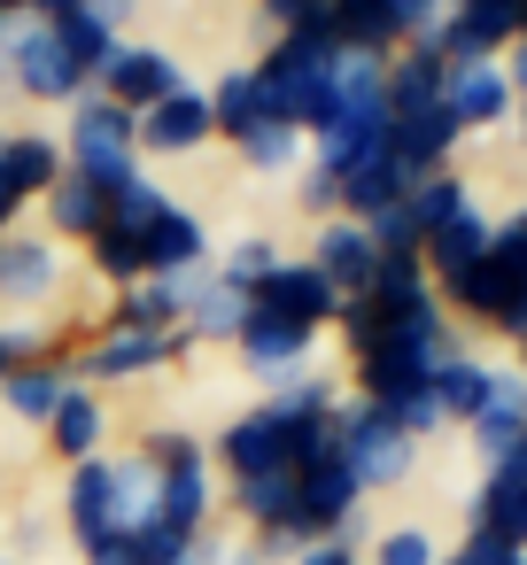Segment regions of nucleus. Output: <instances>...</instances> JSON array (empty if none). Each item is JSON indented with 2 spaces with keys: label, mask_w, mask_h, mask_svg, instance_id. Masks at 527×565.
Masks as SVG:
<instances>
[{
  "label": "nucleus",
  "mask_w": 527,
  "mask_h": 565,
  "mask_svg": "<svg viewBox=\"0 0 527 565\" xmlns=\"http://www.w3.org/2000/svg\"><path fill=\"white\" fill-rule=\"evenodd\" d=\"M249 310H256V302L210 271V287H202V295H194V310H187V341H194V349H202V341H225V349H233V333L249 326Z\"/></svg>",
  "instance_id": "2f4dec72"
},
{
  "label": "nucleus",
  "mask_w": 527,
  "mask_h": 565,
  "mask_svg": "<svg viewBox=\"0 0 527 565\" xmlns=\"http://www.w3.org/2000/svg\"><path fill=\"white\" fill-rule=\"evenodd\" d=\"M465 526L473 534H496L504 550H527V434L481 472V488L465 503Z\"/></svg>",
  "instance_id": "ddd939ff"
},
{
  "label": "nucleus",
  "mask_w": 527,
  "mask_h": 565,
  "mask_svg": "<svg viewBox=\"0 0 527 565\" xmlns=\"http://www.w3.org/2000/svg\"><path fill=\"white\" fill-rule=\"evenodd\" d=\"M512 557H527V550H504L496 534H473V526H465L457 550H442V565H512Z\"/></svg>",
  "instance_id": "ea45409f"
},
{
  "label": "nucleus",
  "mask_w": 527,
  "mask_h": 565,
  "mask_svg": "<svg viewBox=\"0 0 527 565\" xmlns=\"http://www.w3.org/2000/svg\"><path fill=\"white\" fill-rule=\"evenodd\" d=\"M334 63H341V40H334V9H326V17H310L303 32H272V47H264L249 71H256V86H264V109L310 140L318 117H326V102H334Z\"/></svg>",
  "instance_id": "f03ea898"
},
{
  "label": "nucleus",
  "mask_w": 527,
  "mask_h": 565,
  "mask_svg": "<svg viewBox=\"0 0 527 565\" xmlns=\"http://www.w3.org/2000/svg\"><path fill=\"white\" fill-rule=\"evenodd\" d=\"M71 163H63V140L55 132H9V140H0V179H9L24 202H48V186Z\"/></svg>",
  "instance_id": "cd10ccee"
},
{
  "label": "nucleus",
  "mask_w": 527,
  "mask_h": 565,
  "mask_svg": "<svg viewBox=\"0 0 527 565\" xmlns=\"http://www.w3.org/2000/svg\"><path fill=\"white\" fill-rule=\"evenodd\" d=\"M512 349H519V372H527V333H519V341H512Z\"/></svg>",
  "instance_id": "09e8293b"
},
{
  "label": "nucleus",
  "mask_w": 527,
  "mask_h": 565,
  "mask_svg": "<svg viewBox=\"0 0 527 565\" xmlns=\"http://www.w3.org/2000/svg\"><path fill=\"white\" fill-rule=\"evenodd\" d=\"M63 302V248L48 233H9L0 241V310L40 318Z\"/></svg>",
  "instance_id": "9b49d317"
},
{
  "label": "nucleus",
  "mask_w": 527,
  "mask_h": 565,
  "mask_svg": "<svg viewBox=\"0 0 527 565\" xmlns=\"http://www.w3.org/2000/svg\"><path fill=\"white\" fill-rule=\"evenodd\" d=\"M179 86H187V71H179V55H171V47H156V40H125V47H117V63L102 71V86H94V94H109L117 109H133V117H140V109L171 102Z\"/></svg>",
  "instance_id": "f3484780"
},
{
  "label": "nucleus",
  "mask_w": 527,
  "mask_h": 565,
  "mask_svg": "<svg viewBox=\"0 0 527 565\" xmlns=\"http://www.w3.org/2000/svg\"><path fill=\"white\" fill-rule=\"evenodd\" d=\"M55 40L71 47V63H78L94 86H102V71H109V63H117V47H125V32H109L94 9H71V17H55Z\"/></svg>",
  "instance_id": "473e14b6"
},
{
  "label": "nucleus",
  "mask_w": 527,
  "mask_h": 565,
  "mask_svg": "<svg viewBox=\"0 0 527 565\" xmlns=\"http://www.w3.org/2000/svg\"><path fill=\"white\" fill-rule=\"evenodd\" d=\"M295 565H365V557H357V534H326V542H303Z\"/></svg>",
  "instance_id": "a19ab883"
},
{
  "label": "nucleus",
  "mask_w": 527,
  "mask_h": 565,
  "mask_svg": "<svg viewBox=\"0 0 527 565\" xmlns=\"http://www.w3.org/2000/svg\"><path fill=\"white\" fill-rule=\"evenodd\" d=\"M403 210H411L419 241H434L457 210H473V186H465V171H434V179H419V186L403 194Z\"/></svg>",
  "instance_id": "72a5a7b5"
},
{
  "label": "nucleus",
  "mask_w": 527,
  "mask_h": 565,
  "mask_svg": "<svg viewBox=\"0 0 527 565\" xmlns=\"http://www.w3.org/2000/svg\"><path fill=\"white\" fill-rule=\"evenodd\" d=\"M0 86L24 94V102H40V109H71L78 94H94V78L71 63V47L55 40V24H48V17L0 32Z\"/></svg>",
  "instance_id": "423d86ee"
},
{
  "label": "nucleus",
  "mask_w": 527,
  "mask_h": 565,
  "mask_svg": "<svg viewBox=\"0 0 527 565\" xmlns=\"http://www.w3.org/2000/svg\"><path fill=\"white\" fill-rule=\"evenodd\" d=\"M488 241H496V217H488L481 202H473V210H457V217H450V225H442V233H434V241L419 248V264H426L434 295H442L450 279H465V271H473V264L488 256Z\"/></svg>",
  "instance_id": "b1692460"
},
{
  "label": "nucleus",
  "mask_w": 527,
  "mask_h": 565,
  "mask_svg": "<svg viewBox=\"0 0 527 565\" xmlns=\"http://www.w3.org/2000/svg\"><path fill=\"white\" fill-rule=\"evenodd\" d=\"M218 140V117H210V86H179L171 102L140 109V163H171V156H202Z\"/></svg>",
  "instance_id": "dca6fc26"
},
{
  "label": "nucleus",
  "mask_w": 527,
  "mask_h": 565,
  "mask_svg": "<svg viewBox=\"0 0 527 565\" xmlns=\"http://www.w3.org/2000/svg\"><path fill=\"white\" fill-rule=\"evenodd\" d=\"M249 302L272 310V318H287V326H303V333H326V326L341 318V295H334V279H326L310 256H280V264L256 279Z\"/></svg>",
  "instance_id": "f8f14e48"
},
{
  "label": "nucleus",
  "mask_w": 527,
  "mask_h": 565,
  "mask_svg": "<svg viewBox=\"0 0 527 565\" xmlns=\"http://www.w3.org/2000/svg\"><path fill=\"white\" fill-rule=\"evenodd\" d=\"M140 457L156 465V526L179 534V542H202L218 526V465H210V441L187 434V426H148L140 434Z\"/></svg>",
  "instance_id": "7ed1b4c3"
},
{
  "label": "nucleus",
  "mask_w": 527,
  "mask_h": 565,
  "mask_svg": "<svg viewBox=\"0 0 527 565\" xmlns=\"http://www.w3.org/2000/svg\"><path fill=\"white\" fill-rule=\"evenodd\" d=\"M218 565H264V557H256L249 542H233V550H218Z\"/></svg>",
  "instance_id": "49530a36"
},
{
  "label": "nucleus",
  "mask_w": 527,
  "mask_h": 565,
  "mask_svg": "<svg viewBox=\"0 0 527 565\" xmlns=\"http://www.w3.org/2000/svg\"><path fill=\"white\" fill-rule=\"evenodd\" d=\"M86 565H140V542L133 534H117V542H94V550H78Z\"/></svg>",
  "instance_id": "79ce46f5"
},
{
  "label": "nucleus",
  "mask_w": 527,
  "mask_h": 565,
  "mask_svg": "<svg viewBox=\"0 0 527 565\" xmlns=\"http://www.w3.org/2000/svg\"><path fill=\"white\" fill-rule=\"evenodd\" d=\"M473 434V449H481V465H496L519 434H527V387H519V372H496V395L481 403V418L465 426Z\"/></svg>",
  "instance_id": "7c9ffc66"
},
{
  "label": "nucleus",
  "mask_w": 527,
  "mask_h": 565,
  "mask_svg": "<svg viewBox=\"0 0 527 565\" xmlns=\"http://www.w3.org/2000/svg\"><path fill=\"white\" fill-rule=\"evenodd\" d=\"M380 411H388L411 441H426V434H442V426H450V418H442V403H434V387H411V395H396V403H380Z\"/></svg>",
  "instance_id": "4c0bfd02"
},
{
  "label": "nucleus",
  "mask_w": 527,
  "mask_h": 565,
  "mask_svg": "<svg viewBox=\"0 0 527 565\" xmlns=\"http://www.w3.org/2000/svg\"><path fill=\"white\" fill-rule=\"evenodd\" d=\"M202 287H210V264H202V271H148L140 287H117V295H109V326L187 333V310H194Z\"/></svg>",
  "instance_id": "4468645a"
},
{
  "label": "nucleus",
  "mask_w": 527,
  "mask_h": 565,
  "mask_svg": "<svg viewBox=\"0 0 527 565\" xmlns=\"http://www.w3.org/2000/svg\"><path fill=\"white\" fill-rule=\"evenodd\" d=\"M426 40L442 47V63H504L527 40V0H450Z\"/></svg>",
  "instance_id": "9d476101"
},
{
  "label": "nucleus",
  "mask_w": 527,
  "mask_h": 565,
  "mask_svg": "<svg viewBox=\"0 0 527 565\" xmlns=\"http://www.w3.org/2000/svg\"><path fill=\"white\" fill-rule=\"evenodd\" d=\"M334 449H341V465L357 472L365 495H372V488H403L411 465H419V441H411L380 403H365V395H341V411H334Z\"/></svg>",
  "instance_id": "0eeeda50"
},
{
  "label": "nucleus",
  "mask_w": 527,
  "mask_h": 565,
  "mask_svg": "<svg viewBox=\"0 0 527 565\" xmlns=\"http://www.w3.org/2000/svg\"><path fill=\"white\" fill-rule=\"evenodd\" d=\"M280 264V241H264V233H241L225 256H210V271L225 279V287H241V295H256V279Z\"/></svg>",
  "instance_id": "c9c22d12"
},
{
  "label": "nucleus",
  "mask_w": 527,
  "mask_h": 565,
  "mask_svg": "<svg viewBox=\"0 0 527 565\" xmlns=\"http://www.w3.org/2000/svg\"><path fill=\"white\" fill-rule=\"evenodd\" d=\"M496 372H504V364H488V356H473V349L442 356V364H434V403H442V418H450V426H473L481 403L496 395Z\"/></svg>",
  "instance_id": "bb28decb"
},
{
  "label": "nucleus",
  "mask_w": 527,
  "mask_h": 565,
  "mask_svg": "<svg viewBox=\"0 0 527 565\" xmlns=\"http://www.w3.org/2000/svg\"><path fill=\"white\" fill-rule=\"evenodd\" d=\"M233 156H241V171H264V179H280V171H303V163H310V140H303L295 125H256V132L233 148Z\"/></svg>",
  "instance_id": "f704fd0d"
},
{
  "label": "nucleus",
  "mask_w": 527,
  "mask_h": 565,
  "mask_svg": "<svg viewBox=\"0 0 527 565\" xmlns=\"http://www.w3.org/2000/svg\"><path fill=\"white\" fill-rule=\"evenodd\" d=\"M78 349V341H71ZM71 349H55V356H32V364H17L9 380H0V403H9V418L17 426H48L55 411H63V395L78 387V372H71Z\"/></svg>",
  "instance_id": "aec40b11"
},
{
  "label": "nucleus",
  "mask_w": 527,
  "mask_h": 565,
  "mask_svg": "<svg viewBox=\"0 0 527 565\" xmlns=\"http://www.w3.org/2000/svg\"><path fill=\"white\" fill-rule=\"evenodd\" d=\"M24 210H32V202H24V194H17L9 179H0V241H9V233L24 225Z\"/></svg>",
  "instance_id": "37998d69"
},
{
  "label": "nucleus",
  "mask_w": 527,
  "mask_h": 565,
  "mask_svg": "<svg viewBox=\"0 0 527 565\" xmlns=\"http://www.w3.org/2000/svg\"><path fill=\"white\" fill-rule=\"evenodd\" d=\"M86 9H94V17H102L109 32H125V24L140 17V0H86Z\"/></svg>",
  "instance_id": "c03bdc74"
},
{
  "label": "nucleus",
  "mask_w": 527,
  "mask_h": 565,
  "mask_svg": "<svg viewBox=\"0 0 527 565\" xmlns=\"http://www.w3.org/2000/svg\"><path fill=\"white\" fill-rule=\"evenodd\" d=\"M32 9H40V17L55 24V17H71V9H86V0H32Z\"/></svg>",
  "instance_id": "de8ad7c7"
},
{
  "label": "nucleus",
  "mask_w": 527,
  "mask_h": 565,
  "mask_svg": "<svg viewBox=\"0 0 527 565\" xmlns=\"http://www.w3.org/2000/svg\"><path fill=\"white\" fill-rule=\"evenodd\" d=\"M0 565H17V557H0Z\"/></svg>",
  "instance_id": "3c124183"
},
{
  "label": "nucleus",
  "mask_w": 527,
  "mask_h": 565,
  "mask_svg": "<svg viewBox=\"0 0 527 565\" xmlns=\"http://www.w3.org/2000/svg\"><path fill=\"white\" fill-rule=\"evenodd\" d=\"M512 117H519V132H527V102H519V109H512Z\"/></svg>",
  "instance_id": "8fccbe9b"
},
{
  "label": "nucleus",
  "mask_w": 527,
  "mask_h": 565,
  "mask_svg": "<svg viewBox=\"0 0 527 565\" xmlns=\"http://www.w3.org/2000/svg\"><path fill=\"white\" fill-rule=\"evenodd\" d=\"M411 194V171L388 156V148H372V156H357L349 171H341V217H357V225H372L380 210H396Z\"/></svg>",
  "instance_id": "393cba45"
},
{
  "label": "nucleus",
  "mask_w": 527,
  "mask_h": 565,
  "mask_svg": "<svg viewBox=\"0 0 527 565\" xmlns=\"http://www.w3.org/2000/svg\"><path fill=\"white\" fill-rule=\"evenodd\" d=\"M442 310H450V318H473V326H488V333H504V341L527 333V202H519L512 217H496L488 256H481L465 279L442 287Z\"/></svg>",
  "instance_id": "20e7f679"
},
{
  "label": "nucleus",
  "mask_w": 527,
  "mask_h": 565,
  "mask_svg": "<svg viewBox=\"0 0 527 565\" xmlns=\"http://www.w3.org/2000/svg\"><path fill=\"white\" fill-rule=\"evenodd\" d=\"M40 9H32V0H0V32H9V24H32Z\"/></svg>",
  "instance_id": "a18cd8bd"
},
{
  "label": "nucleus",
  "mask_w": 527,
  "mask_h": 565,
  "mask_svg": "<svg viewBox=\"0 0 527 565\" xmlns=\"http://www.w3.org/2000/svg\"><path fill=\"white\" fill-rule=\"evenodd\" d=\"M164 202H171V194L156 186V171H148L140 186L109 194V225L86 241L94 279H109V287H140V279H148V225H156V210H164Z\"/></svg>",
  "instance_id": "1a4fd4ad"
},
{
  "label": "nucleus",
  "mask_w": 527,
  "mask_h": 565,
  "mask_svg": "<svg viewBox=\"0 0 527 565\" xmlns=\"http://www.w3.org/2000/svg\"><path fill=\"white\" fill-rule=\"evenodd\" d=\"M295 202L326 225V217H341V179H334L326 163H303V171H295Z\"/></svg>",
  "instance_id": "58836bf2"
},
{
  "label": "nucleus",
  "mask_w": 527,
  "mask_h": 565,
  "mask_svg": "<svg viewBox=\"0 0 527 565\" xmlns=\"http://www.w3.org/2000/svg\"><path fill=\"white\" fill-rule=\"evenodd\" d=\"M442 78H450V63H442L434 40L396 47V55H388V117H396V109H426V102H442Z\"/></svg>",
  "instance_id": "c85d7f7f"
},
{
  "label": "nucleus",
  "mask_w": 527,
  "mask_h": 565,
  "mask_svg": "<svg viewBox=\"0 0 527 565\" xmlns=\"http://www.w3.org/2000/svg\"><path fill=\"white\" fill-rule=\"evenodd\" d=\"M310 349H318V333H303V326H287V318H272V310H249V326L233 333L241 372L264 380V387H295V380L310 372Z\"/></svg>",
  "instance_id": "2eb2a0df"
},
{
  "label": "nucleus",
  "mask_w": 527,
  "mask_h": 565,
  "mask_svg": "<svg viewBox=\"0 0 527 565\" xmlns=\"http://www.w3.org/2000/svg\"><path fill=\"white\" fill-rule=\"evenodd\" d=\"M457 140H465V125L450 117V102H426V109H396L388 117V156L411 171V186L434 179V171H450Z\"/></svg>",
  "instance_id": "a211bd4d"
},
{
  "label": "nucleus",
  "mask_w": 527,
  "mask_h": 565,
  "mask_svg": "<svg viewBox=\"0 0 527 565\" xmlns=\"http://www.w3.org/2000/svg\"><path fill=\"white\" fill-rule=\"evenodd\" d=\"M40 210H48V241H55V248H86V241L109 225V194H102L86 171H63Z\"/></svg>",
  "instance_id": "5701e85b"
},
{
  "label": "nucleus",
  "mask_w": 527,
  "mask_h": 565,
  "mask_svg": "<svg viewBox=\"0 0 527 565\" xmlns=\"http://www.w3.org/2000/svg\"><path fill=\"white\" fill-rule=\"evenodd\" d=\"M512 565H527V557H512Z\"/></svg>",
  "instance_id": "864d4df0"
},
{
  "label": "nucleus",
  "mask_w": 527,
  "mask_h": 565,
  "mask_svg": "<svg viewBox=\"0 0 527 565\" xmlns=\"http://www.w3.org/2000/svg\"><path fill=\"white\" fill-rule=\"evenodd\" d=\"M40 434H48V457H55L63 472L86 465V457H102V449H109V395H102V387H71L63 411H55Z\"/></svg>",
  "instance_id": "4be33fe9"
},
{
  "label": "nucleus",
  "mask_w": 527,
  "mask_h": 565,
  "mask_svg": "<svg viewBox=\"0 0 527 565\" xmlns=\"http://www.w3.org/2000/svg\"><path fill=\"white\" fill-rule=\"evenodd\" d=\"M194 341L187 333H140V326H94V333H78V349H71V372H78V387H133V380H148V372H164V364H179Z\"/></svg>",
  "instance_id": "6e6552de"
},
{
  "label": "nucleus",
  "mask_w": 527,
  "mask_h": 565,
  "mask_svg": "<svg viewBox=\"0 0 527 565\" xmlns=\"http://www.w3.org/2000/svg\"><path fill=\"white\" fill-rule=\"evenodd\" d=\"M519 387H527V372H519Z\"/></svg>",
  "instance_id": "603ef678"
},
{
  "label": "nucleus",
  "mask_w": 527,
  "mask_h": 565,
  "mask_svg": "<svg viewBox=\"0 0 527 565\" xmlns=\"http://www.w3.org/2000/svg\"><path fill=\"white\" fill-rule=\"evenodd\" d=\"M442 102H450V117H457L465 132H488V125H504V117L519 109V94H512L504 63H450Z\"/></svg>",
  "instance_id": "412c9836"
},
{
  "label": "nucleus",
  "mask_w": 527,
  "mask_h": 565,
  "mask_svg": "<svg viewBox=\"0 0 527 565\" xmlns=\"http://www.w3.org/2000/svg\"><path fill=\"white\" fill-rule=\"evenodd\" d=\"M310 264L334 279V295L349 302V295H365L372 287V271H380V248H372V233L357 225V217H326V225H310Z\"/></svg>",
  "instance_id": "6ab92c4d"
},
{
  "label": "nucleus",
  "mask_w": 527,
  "mask_h": 565,
  "mask_svg": "<svg viewBox=\"0 0 527 565\" xmlns=\"http://www.w3.org/2000/svg\"><path fill=\"white\" fill-rule=\"evenodd\" d=\"M210 264V225L187 202H164L148 225V271H202Z\"/></svg>",
  "instance_id": "a878e982"
},
{
  "label": "nucleus",
  "mask_w": 527,
  "mask_h": 565,
  "mask_svg": "<svg viewBox=\"0 0 527 565\" xmlns=\"http://www.w3.org/2000/svg\"><path fill=\"white\" fill-rule=\"evenodd\" d=\"M210 117H218V140H249L256 125H280L272 109H264V86H256V71L249 63H233V71H218V86H210Z\"/></svg>",
  "instance_id": "c756f323"
},
{
  "label": "nucleus",
  "mask_w": 527,
  "mask_h": 565,
  "mask_svg": "<svg viewBox=\"0 0 527 565\" xmlns=\"http://www.w3.org/2000/svg\"><path fill=\"white\" fill-rule=\"evenodd\" d=\"M365 565H442V550H434V534L426 526H388L380 542H372V557Z\"/></svg>",
  "instance_id": "e433bc0d"
},
{
  "label": "nucleus",
  "mask_w": 527,
  "mask_h": 565,
  "mask_svg": "<svg viewBox=\"0 0 527 565\" xmlns=\"http://www.w3.org/2000/svg\"><path fill=\"white\" fill-rule=\"evenodd\" d=\"M55 140H63V163L86 171L102 194H125V186L148 179V163H140V117L117 109L109 94H78Z\"/></svg>",
  "instance_id": "39448f33"
},
{
  "label": "nucleus",
  "mask_w": 527,
  "mask_h": 565,
  "mask_svg": "<svg viewBox=\"0 0 527 565\" xmlns=\"http://www.w3.org/2000/svg\"><path fill=\"white\" fill-rule=\"evenodd\" d=\"M148 519H156V465L140 449H102V457L71 465V480H63V526H71L78 550L140 534Z\"/></svg>",
  "instance_id": "f257e3e1"
}]
</instances>
